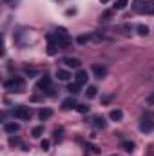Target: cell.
Returning <instances> with one entry per match:
<instances>
[{
    "label": "cell",
    "instance_id": "cell-1",
    "mask_svg": "<svg viewBox=\"0 0 154 156\" xmlns=\"http://www.w3.org/2000/svg\"><path fill=\"white\" fill-rule=\"evenodd\" d=\"M132 11L140 15H154V0H134Z\"/></svg>",
    "mask_w": 154,
    "mask_h": 156
},
{
    "label": "cell",
    "instance_id": "cell-2",
    "mask_svg": "<svg viewBox=\"0 0 154 156\" xmlns=\"http://www.w3.org/2000/svg\"><path fill=\"white\" fill-rule=\"evenodd\" d=\"M4 87L9 93H22L24 87H26V82H24V78H20V76H13V78H7L4 82Z\"/></svg>",
    "mask_w": 154,
    "mask_h": 156
},
{
    "label": "cell",
    "instance_id": "cell-3",
    "mask_svg": "<svg viewBox=\"0 0 154 156\" xmlns=\"http://www.w3.org/2000/svg\"><path fill=\"white\" fill-rule=\"evenodd\" d=\"M31 115H33V111L29 107H26V105H16L13 109V116L16 118V120H29Z\"/></svg>",
    "mask_w": 154,
    "mask_h": 156
},
{
    "label": "cell",
    "instance_id": "cell-4",
    "mask_svg": "<svg viewBox=\"0 0 154 156\" xmlns=\"http://www.w3.org/2000/svg\"><path fill=\"white\" fill-rule=\"evenodd\" d=\"M93 75L98 78V80H102V78H105V75H107V67L102 66V64H94L93 66Z\"/></svg>",
    "mask_w": 154,
    "mask_h": 156
},
{
    "label": "cell",
    "instance_id": "cell-5",
    "mask_svg": "<svg viewBox=\"0 0 154 156\" xmlns=\"http://www.w3.org/2000/svg\"><path fill=\"white\" fill-rule=\"evenodd\" d=\"M38 89H42L44 93H45V91L49 93V89H53V87H51V78L47 76V75H44V76L38 80Z\"/></svg>",
    "mask_w": 154,
    "mask_h": 156
},
{
    "label": "cell",
    "instance_id": "cell-6",
    "mask_svg": "<svg viewBox=\"0 0 154 156\" xmlns=\"http://www.w3.org/2000/svg\"><path fill=\"white\" fill-rule=\"evenodd\" d=\"M76 98L75 96H69V98H65L64 102H62V109L64 111H69V109H73V107H76Z\"/></svg>",
    "mask_w": 154,
    "mask_h": 156
},
{
    "label": "cell",
    "instance_id": "cell-7",
    "mask_svg": "<svg viewBox=\"0 0 154 156\" xmlns=\"http://www.w3.org/2000/svg\"><path fill=\"white\" fill-rule=\"evenodd\" d=\"M64 64H65L67 67H73V69H80V66H82V62H80L78 58H73V56L64 58Z\"/></svg>",
    "mask_w": 154,
    "mask_h": 156
},
{
    "label": "cell",
    "instance_id": "cell-8",
    "mask_svg": "<svg viewBox=\"0 0 154 156\" xmlns=\"http://www.w3.org/2000/svg\"><path fill=\"white\" fill-rule=\"evenodd\" d=\"M4 131H5V133H9V134H15V133H18V131H20V125H18V123H15V122H9V123H5V125H4Z\"/></svg>",
    "mask_w": 154,
    "mask_h": 156
},
{
    "label": "cell",
    "instance_id": "cell-9",
    "mask_svg": "<svg viewBox=\"0 0 154 156\" xmlns=\"http://www.w3.org/2000/svg\"><path fill=\"white\" fill-rule=\"evenodd\" d=\"M140 131H143V133L154 131V122H151V120H143V122L140 123Z\"/></svg>",
    "mask_w": 154,
    "mask_h": 156
},
{
    "label": "cell",
    "instance_id": "cell-10",
    "mask_svg": "<svg viewBox=\"0 0 154 156\" xmlns=\"http://www.w3.org/2000/svg\"><path fill=\"white\" fill-rule=\"evenodd\" d=\"M75 80H76V83L78 85H83V83H87V71H78L76 73V76H75Z\"/></svg>",
    "mask_w": 154,
    "mask_h": 156
},
{
    "label": "cell",
    "instance_id": "cell-11",
    "mask_svg": "<svg viewBox=\"0 0 154 156\" xmlns=\"http://www.w3.org/2000/svg\"><path fill=\"white\" fill-rule=\"evenodd\" d=\"M60 49H62V47H60L56 42H49V45H47V55H51V56H53V55H56Z\"/></svg>",
    "mask_w": 154,
    "mask_h": 156
},
{
    "label": "cell",
    "instance_id": "cell-12",
    "mask_svg": "<svg viewBox=\"0 0 154 156\" xmlns=\"http://www.w3.org/2000/svg\"><path fill=\"white\" fill-rule=\"evenodd\" d=\"M56 78L62 80V82H67V80L71 78V75H69V71H65V69H58V71H56Z\"/></svg>",
    "mask_w": 154,
    "mask_h": 156
},
{
    "label": "cell",
    "instance_id": "cell-13",
    "mask_svg": "<svg viewBox=\"0 0 154 156\" xmlns=\"http://www.w3.org/2000/svg\"><path fill=\"white\" fill-rule=\"evenodd\" d=\"M51 116H53V111H51V109H47V107H45V109H42V111L38 113V118L42 120V122H44V120H49Z\"/></svg>",
    "mask_w": 154,
    "mask_h": 156
},
{
    "label": "cell",
    "instance_id": "cell-14",
    "mask_svg": "<svg viewBox=\"0 0 154 156\" xmlns=\"http://www.w3.org/2000/svg\"><path fill=\"white\" fill-rule=\"evenodd\" d=\"M93 122H94V127H96V129H105V125H107L103 116H96Z\"/></svg>",
    "mask_w": 154,
    "mask_h": 156
},
{
    "label": "cell",
    "instance_id": "cell-15",
    "mask_svg": "<svg viewBox=\"0 0 154 156\" xmlns=\"http://www.w3.org/2000/svg\"><path fill=\"white\" fill-rule=\"evenodd\" d=\"M121 147L127 151V153H132L134 149H136V145H134V142H129V140H123L121 142Z\"/></svg>",
    "mask_w": 154,
    "mask_h": 156
},
{
    "label": "cell",
    "instance_id": "cell-16",
    "mask_svg": "<svg viewBox=\"0 0 154 156\" xmlns=\"http://www.w3.org/2000/svg\"><path fill=\"white\" fill-rule=\"evenodd\" d=\"M109 116H111V120H114V122H120V120H121V118H123V113H121V111H120V109H113V111H111V115H109Z\"/></svg>",
    "mask_w": 154,
    "mask_h": 156
},
{
    "label": "cell",
    "instance_id": "cell-17",
    "mask_svg": "<svg viewBox=\"0 0 154 156\" xmlns=\"http://www.w3.org/2000/svg\"><path fill=\"white\" fill-rule=\"evenodd\" d=\"M127 5H129V0H116L114 2V9H118V11L125 9Z\"/></svg>",
    "mask_w": 154,
    "mask_h": 156
},
{
    "label": "cell",
    "instance_id": "cell-18",
    "mask_svg": "<svg viewBox=\"0 0 154 156\" xmlns=\"http://www.w3.org/2000/svg\"><path fill=\"white\" fill-rule=\"evenodd\" d=\"M96 93H98V89H96L94 85H89V87H87V91H85L87 98H94V96H96Z\"/></svg>",
    "mask_w": 154,
    "mask_h": 156
},
{
    "label": "cell",
    "instance_id": "cell-19",
    "mask_svg": "<svg viewBox=\"0 0 154 156\" xmlns=\"http://www.w3.org/2000/svg\"><path fill=\"white\" fill-rule=\"evenodd\" d=\"M67 91H69V93H73V96H75L78 91H80V85H78L76 82H75V83H69V85H67Z\"/></svg>",
    "mask_w": 154,
    "mask_h": 156
},
{
    "label": "cell",
    "instance_id": "cell-20",
    "mask_svg": "<svg viewBox=\"0 0 154 156\" xmlns=\"http://www.w3.org/2000/svg\"><path fill=\"white\" fill-rule=\"evenodd\" d=\"M89 109H91V107H89V105H85V104L76 105V111H78V113H82V115H87V113H89Z\"/></svg>",
    "mask_w": 154,
    "mask_h": 156
},
{
    "label": "cell",
    "instance_id": "cell-21",
    "mask_svg": "<svg viewBox=\"0 0 154 156\" xmlns=\"http://www.w3.org/2000/svg\"><path fill=\"white\" fill-rule=\"evenodd\" d=\"M138 33H140L142 37H147V35H149V27H147V26H138Z\"/></svg>",
    "mask_w": 154,
    "mask_h": 156
},
{
    "label": "cell",
    "instance_id": "cell-22",
    "mask_svg": "<svg viewBox=\"0 0 154 156\" xmlns=\"http://www.w3.org/2000/svg\"><path fill=\"white\" fill-rule=\"evenodd\" d=\"M42 133H44V127H35V129L31 131V134H33L35 138H38V136H42Z\"/></svg>",
    "mask_w": 154,
    "mask_h": 156
},
{
    "label": "cell",
    "instance_id": "cell-23",
    "mask_svg": "<svg viewBox=\"0 0 154 156\" xmlns=\"http://www.w3.org/2000/svg\"><path fill=\"white\" fill-rule=\"evenodd\" d=\"M62 133H64V131H62V127L54 129V140H56V142H62Z\"/></svg>",
    "mask_w": 154,
    "mask_h": 156
},
{
    "label": "cell",
    "instance_id": "cell-24",
    "mask_svg": "<svg viewBox=\"0 0 154 156\" xmlns=\"http://www.w3.org/2000/svg\"><path fill=\"white\" fill-rule=\"evenodd\" d=\"M89 40H91V35H82V37H78V44H85Z\"/></svg>",
    "mask_w": 154,
    "mask_h": 156
},
{
    "label": "cell",
    "instance_id": "cell-25",
    "mask_svg": "<svg viewBox=\"0 0 154 156\" xmlns=\"http://www.w3.org/2000/svg\"><path fill=\"white\" fill-rule=\"evenodd\" d=\"M87 151H91V153H94V154H100V149L94 147V145H91V144H87Z\"/></svg>",
    "mask_w": 154,
    "mask_h": 156
},
{
    "label": "cell",
    "instance_id": "cell-26",
    "mask_svg": "<svg viewBox=\"0 0 154 156\" xmlns=\"http://www.w3.org/2000/svg\"><path fill=\"white\" fill-rule=\"evenodd\" d=\"M147 104H149V105H154V93H151V94L147 96Z\"/></svg>",
    "mask_w": 154,
    "mask_h": 156
},
{
    "label": "cell",
    "instance_id": "cell-27",
    "mask_svg": "<svg viewBox=\"0 0 154 156\" xmlns=\"http://www.w3.org/2000/svg\"><path fill=\"white\" fill-rule=\"evenodd\" d=\"M49 145H51V144H49L47 140H44V142H42V149H44V151H47V149H49Z\"/></svg>",
    "mask_w": 154,
    "mask_h": 156
},
{
    "label": "cell",
    "instance_id": "cell-28",
    "mask_svg": "<svg viewBox=\"0 0 154 156\" xmlns=\"http://www.w3.org/2000/svg\"><path fill=\"white\" fill-rule=\"evenodd\" d=\"M9 144H11V145H16V144H18V140H16V138H9Z\"/></svg>",
    "mask_w": 154,
    "mask_h": 156
},
{
    "label": "cell",
    "instance_id": "cell-29",
    "mask_svg": "<svg viewBox=\"0 0 154 156\" xmlns=\"http://www.w3.org/2000/svg\"><path fill=\"white\" fill-rule=\"evenodd\" d=\"M100 2H102V4H107V2H109V0H100Z\"/></svg>",
    "mask_w": 154,
    "mask_h": 156
}]
</instances>
